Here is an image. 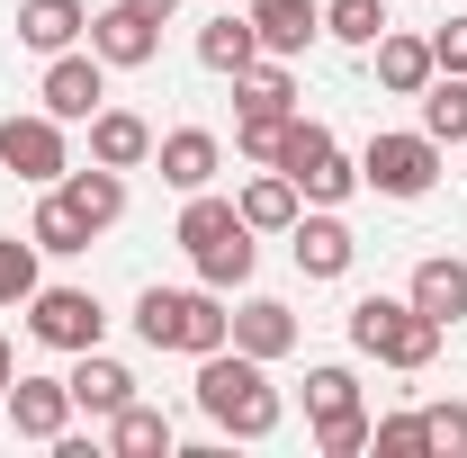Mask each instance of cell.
I'll use <instances>...</instances> for the list:
<instances>
[{"label": "cell", "mask_w": 467, "mask_h": 458, "mask_svg": "<svg viewBox=\"0 0 467 458\" xmlns=\"http://www.w3.org/2000/svg\"><path fill=\"white\" fill-rule=\"evenodd\" d=\"M9 378H18V350H9V333H0V404H9Z\"/></svg>", "instance_id": "37"}, {"label": "cell", "mask_w": 467, "mask_h": 458, "mask_svg": "<svg viewBox=\"0 0 467 458\" xmlns=\"http://www.w3.org/2000/svg\"><path fill=\"white\" fill-rule=\"evenodd\" d=\"M27 333L46 350H72V359H81V350H99L109 315H99L90 287H36V297H27Z\"/></svg>", "instance_id": "5"}, {"label": "cell", "mask_w": 467, "mask_h": 458, "mask_svg": "<svg viewBox=\"0 0 467 458\" xmlns=\"http://www.w3.org/2000/svg\"><path fill=\"white\" fill-rule=\"evenodd\" d=\"M36 243H18V234H0V306H27L36 297Z\"/></svg>", "instance_id": "31"}, {"label": "cell", "mask_w": 467, "mask_h": 458, "mask_svg": "<svg viewBox=\"0 0 467 458\" xmlns=\"http://www.w3.org/2000/svg\"><path fill=\"white\" fill-rule=\"evenodd\" d=\"M368 55H378V90H396V99H422V81L441 72V63H431V36H396V27H387Z\"/></svg>", "instance_id": "20"}, {"label": "cell", "mask_w": 467, "mask_h": 458, "mask_svg": "<svg viewBox=\"0 0 467 458\" xmlns=\"http://www.w3.org/2000/svg\"><path fill=\"white\" fill-rule=\"evenodd\" d=\"M90 36V9L81 0H18V46L27 55H72Z\"/></svg>", "instance_id": "13"}, {"label": "cell", "mask_w": 467, "mask_h": 458, "mask_svg": "<svg viewBox=\"0 0 467 458\" xmlns=\"http://www.w3.org/2000/svg\"><path fill=\"white\" fill-rule=\"evenodd\" d=\"M422 135L431 144H467V72H431L422 81Z\"/></svg>", "instance_id": "23"}, {"label": "cell", "mask_w": 467, "mask_h": 458, "mask_svg": "<svg viewBox=\"0 0 467 458\" xmlns=\"http://www.w3.org/2000/svg\"><path fill=\"white\" fill-rule=\"evenodd\" d=\"M315 450H324V458H359V450H368V413H333V422H315Z\"/></svg>", "instance_id": "33"}, {"label": "cell", "mask_w": 467, "mask_h": 458, "mask_svg": "<svg viewBox=\"0 0 467 458\" xmlns=\"http://www.w3.org/2000/svg\"><path fill=\"white\" fill-rule=\"evenodd\" d=\"M109 450L117 458H162V450H171V422H162L153 404H117V413H109Z\"/></svg>", "instance_id": "26"}, {"label": "cell", "mask_w": 467, "mask_h": 458, "mask_svg": "<svg viewBox=\"0 0 467 458\" xmlns=\"http://www.w3.org/2000/svg\"><path fill=\"white\" fill-rule=\"evenodd\" d=\"M9 422H18V441H46L55 450L72 432V387L63 378H9Z\"/></svg>", "instance_id": "9"}, {"label": "cell", "mask_w": 467, "mask_h": 458, "mask_svg": "<svg viewBox=\"0 0 467 458\" xmlns=\"http://www.w3.org/2000/svg\"><path fill=\"white\" fill-rule=\"evenodd\" d=\"M261 55V27H252V18H243V9H234V0H216V18H207V27H198V63H207V72H243V63Z\"/></svg>", "instance_id": "18"}, {"label": "cell", "mask_w": 467, "mask_h": 458, "mask_svg": "<svg viewBox=\"0 0 467 458\" xmlns=\"http://www.w3.org/2000/svg\"><path fill=\"white\" fill-rule=\"evenodd\" d=\"M288 252H296V270H306V279H342L350 252H359V234H350L333 207H315V216H296V225H288Z\"/></svg>", "instance_id": "10"}, {"label": "cell", "mask_w": 467, "mask_h": 458, "mask_svg": "<svg viewBox=\"0 0 467 458\" xmlns=\"http://www.w3.org/2000/svg\"><path fill=\"white\" fill-rule=\"evenodd\" d=\"M288 126H296V109H243V117H234V153H243V162H261V172H279Z\"/></svg>", "instance_id": "24"}, {"label": "cell", "mask_w": 467, "mask_h": 458, "mask_svg": "<svg viewBox=\"0 0 467 458\" xmlns=\"http://www.w3.org/2000/svg\"><path fill=\"white\" fill-rule=\"evenodd\" d=\"M225 234H243V207H234V198H216V189H189V207H180V234H171V243L198 261V252H216Z\"/></svg>", "instance_id": "21"}, {"label": "cell", "mask_w": 467, "mask_h": 458, "mask_svg": "<svg viewBox=\"0 0 467 458\" xmlns=\"http://www.w3.org/2000/svg\"><path fill=\"white\" fill-rule=\"evenodd\" d=\"M252 261H261V243H252V225H243V234H225L216 252H198V287H216V297H225V287L252 279Z\"/></svg>", "instance_id": "28"}, {"label": "cell", "mask_w": 467, "mask_h": 458, "mask_svg": "<svg viewBox=\"0 0 467 458\" xmlns=\"http://www.w3.org/2000/svg\"><path fill=\"white\" fill-rule=\"evenodd\" d=\"M333 413H359V378L350 369H306V422H333Z\"/></svg>", "instance_id": "30"}, {"label": "cell", "mask_w": 467, "mask_h": 458, "mask_svg": "<svg viewBox=\"0 0 467 458\" xmlns=\"http://www.w3.org/2000/svg\"><path fill=\"white\" fill-rule=\"evenodd\" d=\"M234 109H296V72H288V55H252L243 72H234Z\"/></svg>", "instance_id": "25"}, {"label": "cell", "mask_w": 467, "mask_h": 458, "mask_svg": "<svg viewBox=\"0 0 467 458\" xmlns=\"http://www.w3.org/2000/svg\"><path fill=\"white\" fill-rule=\"evenodd\" d=\"M55 189L72 198V216H81L90 234H109L117 216H126V172H109V162H90V172H63Z\"/></svg>", "instance_id": "19"}, {"label": "cell", "mask_w": 467, "mask_h": 458, "mask_svg": "<svg viewBox=\"0 0 467 458\" xmlns=\"http://www.w3.org/2000/svg\"><path fill=\"white\" fill-rule=\"evenodd\" d=\"M431 63H441V72H467V18L431 27Z\"/></svg>", "instance_id": "35"}, {"label": "cell", "mask_w": 467, "mask_h": 458, "mask_svg": "<svg viewBox=\"0 0 467 458\" xmlns=\"http://www.w3.org/2000/svg\"><path fill=\"white\" fill-rule=\"evenodd\" d=\"M359 180L378 189V198H422L431 180H441V144L413 126V135H368V153H359Z\"/></svg>", "instance_id": "4"}, {"label": "cell", "mask_w": 467, "mask_h": 458, "mask_svg": "<svg viewBox=\"0 0 467 458\" xmlns=\"http://www.w3.org/2000/svg\"><path fill=\"white\" fill-rule=\"evenodd\" d=\"M90 162L144 172V162H153V126H144L135 109H99V117H90Z\"/></svg>", "instance_id": "15"}, {"label": "cell", "mask_w": 467, "mask_h": 458, "mask_svg": "<svg viewBox=\"0 0 467 458\" xmlns=\"http://www.w3.org/2000/svg\"><path fill=\"white\" fill-rule=\"evenodd\" d=\"M135 333L144 350H189V359H207V350L234 342V315L216 287H144L135 297Z\"/></svg>", "instance_id": "2"}, {"label": "cell", "mask_w": 467, "mask_h": 458, "mask_svg": "<svg viewBox=\"0 0 467 458\" xmlns=\"http://www.w3.org/2000/svg\"><path fill=\"white\" fill-rule=\"evenodd\" d=\"M368 450L378 458H422L431 432H422V413H387V422H368Z\"/></svg>", "instance_id": "32"}, {"label": "cell", "mask_w": 467, "mask_h": 458, "mask_svg": "<svg viewBox=\"0 0 467 458\" xmlns=\"http://www.w3.org/2000/svg\"><path fill=\"white\" fill-rule=\"evenodd\" d=\"M198 413L234 432V441H270L279 432V387H270V359H252V350H207L198 359Z\"/></svg>", "instance_id": "1"}, {"label": "cell", "mask_w": 467, "mask_h": 458, "mask_svg": "<svg viewBox=\"0 0 467 458\" xmlns=\"http://www.w3.org/2000/svg\"><path fill=\"white\" fill-rule=\"evenodd\" d=\"M153 162H162V180L189 198V189H216V172H225V144H216L207 126H171V135L153 144Z\"/></svg>", "instance_id": "11"}, {"label": "cell", "mask_w": 467, "mask_h": 458, "mask_svg": "<svg viewBox=\"0 0 467 458\" xmlns=\"http://www.w3.org/2000/svg\"><path fill=\"white\" fill-rule=\"evenodd\" d=\"M90 55L109 63V72H144V63L162 55V27L135 18L126 0H109V9H90Z\"/></svg>", "instance_id": "8"}, {"label": "cell", "mask_w": 467, "mask_h": 458, "mask_svg": "<svg viewBox=\"0 0 467 458\" xmlns=\"http://www.w3.org/2000/svg\"><path fill=\"white\" fill-rule=\"evenodd\" d=\"M63 387H72V413H99V422H109L117 404H135V369L109 359V350H81V369H72Z\"/></svg>", "instance_id": "14"}, {"label": "cell", "mask_w": 467, "mask_h": 458, "mask_svg": "<svg viewBox=\"0 0 467 458\" xmlns=\"http://www.w3.org/2000/svg\"><path fill=\"white\" fill-rule=\"evenodd\" d=\"M27 243H36V252H90V225L72 216V198H63V189H46V198H36V216H27Z\"/></svg>", "instance_id": "27"}, {"label": "cell", "mask_w": 467, "mask_h": 458, "mask_svg": "<svg viewBox=\"0 0 467 458\" xmlns=\"http://www.w3.org/2000/svg\"><path fill=\"white\" fill-rule=\"evenodd\" d=\"M350 350H368L378 369H431L441 359V324L413 306V297H359L350 306Z\"/></svg>", "instance_id": "3"}, {"label": "cell", "mask_w": 467, "mask_h": 458, "mask_svg": "<svg viewBox=\"0 0 467 458\" xmlns=\"http://www.w3.org/2000/svg\"><path fill=\"white\" fill-rule=\"evenodd\" d=\"M324 36L333 46H378L387 36V0H324Z\"/></svg>", "instance_id": "29"}, {"label": "cell", "mask_w": 467, "mask_h": 458, "mask_svg": "<svg viewBox=\"0 0 467 458\" xmlns=\"http://www.w3.org/2000/svg\"><path fill=\"white\" fill-rule=\"evenodd\" d=\"M422 432L441 458H467V404H422Z\"/></svg>", "instance_id": "34"}, {"label": "cell", "mask_w": 467, "mask_h": 458, "mask_svg": "<svg viewBox=\"0 0 467 458\" xmlns=\"http://www.w3.org/2000/svg\"><path fill=\"white\" fill-rule=\"evenodd\" d=\"M36 99H46V117H63V126L99 117V109H109V63H99V55H46Z\"/></svg>", "instance_id": "7"}, {"label": "cell", "mask_w": 467, "mask_h": 458, "mask_svg": "<svg viewBox=\"0 0 467 458\" xmlns=\"http://www.w3.org/2000/svg\"><path fill=\"white\" fill-rule=\"evenodd\" d=\"M243 18L261 27V55H306L324 36V0H243Z\"/></svg>", "instance_id": "12"}, {"label": "cell", "mask_w": 467, "mask_h": 458, "mask_svg": "<svg viewBox=\"0 0 467 458\" xmlns=\"http://www.w3.org/2000/svg\"><path fill=\"white\" fill-rule=\"evenodd\" d=\"M0 172H18L27 189H55L72 172V144H63V117H0Z\"/></svg>", "instance_id": "6"}, {"label": "cell", "mask_w": 467, "mask_h": 458, "mask_svg": "<svg viewBox=\"0 0 467 458\" xmlns=\"http://www.w3.org/2000/svg\"><path fill=\"white\" fill-rule=\"evenodd\" d=\"M405 297L422 306V315H431V324H441V333H450V324L467 315V261H450V252L413 261V287H405Z\"/></svg>", "instance_id": "17"}, {"label": "cell", "mask_w": 467, "mask_h": 458, "mask_svg": "<svg viewBox=\"0 0 467 458\" xmlns=\"http://www.w3.org/2000/svg\"><path fill=\"white\" fill-rule=\"evenodd\" d=\"M234 350H252V359H288L296 350V315L279 297H243L234 306Z\"/></svg>", "instance_id": "16"}, {"label": "cell", "mask_w": 467, "mask_h": 458, "mask_svg": "<svg viewBox=\"0 0 467 458\" xmlns=\"http://www.w3.org/2000/svg\"><path fill=\"white\" fill-rule=\"evenodd\" d=\"M234 207H243V225H252V234H288L296 216H306V198H296V180H288V172H261L243 198H234Z\"/></svg>", "instance_id": "22"}, {"label": "cell", "mask_w": 467, "mask_h": 458, "mask_svg": "<svg viewBox=\"0 0 467 458\" xmlns=\"http://www.w3.org/2000/svg\"><path fill=\"white\" fill-rule=\"evenodd\" d=\"M126 9H135V18H153V27H171V9H180V0H126Z\"/></svg>", "instance_id": "36"}]
</instances>
